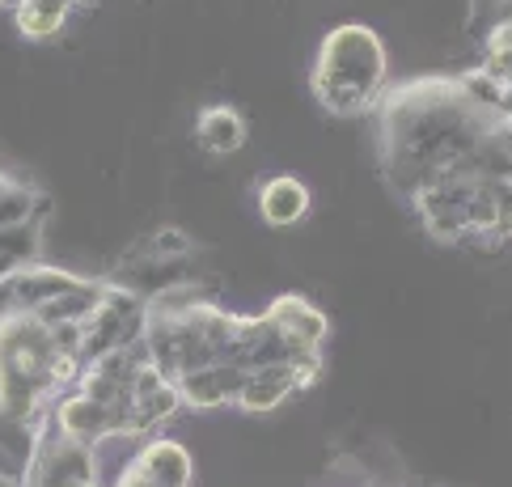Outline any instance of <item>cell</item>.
<instances>
[{
  "label": "cell",
  "instance_id": "obj_1",
  "mask_svg": "<svg viewBox=\"0 0 512 487\" xmlns=\"http://www.w3.org/2000/svg\"><path fill=\"white\" fill-rule=\"evenodd\" d=\"M496 111L479 106L462 81H415L402 85L381 102L377 136H381V170L398 195L428 187L432 178L453 170L479 144Z\"/></svg>",
  "mask_w": 512,
  "mask_h": 487
},
{
  "label": "cell",
  "instance_id": "obj_16",
  "mask_svg": "<svg viewBox=\"0 0 512 487\" xmlns=\"http://www.w3.org/2000/svg\"><path fill=\"white\" fill-rule=\"evenodd\" d=\"M496 9H500L496 22H512V0H496Z\"/></svg>",
  "mask_w": 512,
  "mask_h": 487
},
{
  "label": "cell",
  "instance_id": "obj_11",
  "mask_svg": "<svg viewBox=\"0 0 512 487\" xmlns=\"http://www.w3.org/2000/svg\"><path fill=\"white\" fill-rule=\"evenodd\" d=\"M195 132H199V140H204L208 153H221V157L237 153L246 144V123H242V115H237L233 106H208V111L199 115Z\"/></svg>",
  "mask_w": 512,
  "mask_h": 487
},
{
  "label": "cell",
  "instance_id": "obj_8",
  "mask_svg": "<svg viewBox=\"0 0 512 487\" xmlns=\"http://www.w3.org/2000/svg\"><path fill=\"white\" fill-rule=\"evenodd\" d=\"M132 462H136V471L149 479V483H157V487H187L191 483V471H195L191 454L182 445H174V441L144 445Z\"/></svg>",
  "mask_w": 512,
  "mask_h": 487
},
{
  "label": "cell",
  "instance_id": "obj_10",
  "mask_svg": "<svg viewBox=\"0 0 512 487\" xmlns=\"http://www.w3.org/2000/svg\"><path fill=\"white\" fill-rule=\"evenodd\" d=\"M267 318L276 322L280 331H288V335L305 339V344L322 348V339H326V318L318 314V305H309L305 297H292V293H288V297H280V301H271Z\"/></svg>",
  "mask_w": 512,
  "mask_h": 487
},
{
  "label": "cell",
  "instance_id": "obj_6",
  "mask_svg": "<svg viewBox=\"0 0 512 487\" xmlns=\"http://www.w3.org/2000/svg\"><path fill=\"white\" fill-rule=\"evenodd\" d=\"M68 288H77V276L60 272V267H39L30 263L22 272H13V310H43L47 301L64 297Z\"/></svg>",
  "mask_w": 512,
  "mask_h": 487
},
{
  "label": "cell",
  "instance_id": "obj_12",
  "mask_svg": "<svg viewBox=\"0 0 512 487\" xmlns=\"http://www.w3.org/2000/svg\"><path fill=\"white\" fill-rule=\"evenodd\" d=\"M72 9H77L72 0H17L13 5L17 30H22L26 39H51V34L68 22Z\"/></svg>",
  "mask_w": 512,
  "mask_h": 487
},
{
  "label": "cell",
  "instance_id": "obj_17",
  "mask_svg": "<svg viewBox=\"0 0 512 487\" xmlns=\"http://www.w3.org/2000/svg\"><path fill=\"white\" fill-rule=\"evenodd\" d=\"M17 5V0H0V9H13Z\"/></svg>",
  "mask_w": 512,
  "mask_h": 487
},
{
  "label": "cell",
  "instance_id": "obj_7",
  "mask_svg": "<svg viewBox=\"0 0 512 487\" xmlns=\"http://www.w3.org/2000/svg\"><path fill=\"white\" fill-rule=\"evenodd\" d=\"M259 212H263L267 225H297L309 212V187L297 174L267 178V183L259 187Z\"/></svg>",
  "mask_w": 512,
  "mask_h": 487
},
{
  "label": "cell",
  "instance_id": "obj_18",
  "mask_svg": "<svg viewBox=\"0 0 512 487\" xmlns=\"http://www.w3.org/2000/svg\"><path fill=\"white\" fill-rule=\"evenodd\" d=\"M5 187H9V178H5V174H0V191H5Z\"/></svg>",
  "mask_w": 512,
  "mask_h": 487
},
{
  "label": "cell",
  "instance_id": "obj_5",
  "mask_svg": "<svg viewBox=\"0 0 512 487\" xmlns=\"http://www.w3.org/2000/svg\"><path fill=\"white\" fill-rule=\"evenodd\" d=\"M292 390H297L292 365H263V369H250L242 394H237V407H242L246 416H263V411H276Z\"/></svg>",
  "mask_w": 512,
  "mask_h": 487
},
{
  "label": "cell",
  "instance_id": "obj_13",
  "mask_svg": "<svg viewBox=\"0 0 512 487\" xmlns=\"http://www.w3.org/2000/svg\"><path fill=\"white\" fill-rule=\"evenodd\" d=\"M47 195H39L26 183H13L0 191V229H13V225H26V221H47Z\"/></svg>",
  "mask_w": 512,
  "mask_h": 487
},
{
  "label": "cell",
  "instance_id": "obj_4",
  "mask_svg": "<svg viewBox=\"0 0 512 487\" xmlns=\"http://www.w3.org/2000/svg\"><path fill=\"white\" fill-rule=\"evenodd\" d=\"M51 424H56L72 441L98 445V441H106L115 432V411L77 390V394H60L56 399V407H51Z\"/></svg>",
  "mask_w": 512,
  "mask_h": 487
},
{
  "label": "cell",
  "instance_id": "obj_2",
  "mask_svg": "<svg viewBox=\"0 0 512 487\" xmlns=\"http://www.w3.org/2000/svg\"><path fill=\"white\" fill-rule=\"evenodd\" d=\"M386 85V47L369 26H339L322 39L314 64V94L331 115H364Z\"/></svg>",
  "mask_w": 512,
  "mask_h": 487
},
{
  "label": "cell",
  "instance_id": "obj_9",
  "mask_svg": "<svg viewBox=\"0 0 512 487\" xmlns=\"http://www.w3.org/2000/svg\"><path fill=\"white\" fill-rule=\"evenodd\" d=\"M102 301H106V284L102 280H77V288H68L64 297L56 301H47L43 310H34L47 327H60V322H89L98 310H102Z\"/></svg>",
  "mask_w": 512,
  "mask_h": 487
},
{
  "label": "cell",
  "instance_id": "obj_3",
  "mask_svg": "<svg viewBox=\"0 0 512 487\" xmlns=\"http://www.w3.org/2000/svg\"><path fill=\"white\" fill-rule=\"evenodd\" d=\"M246 373L242 365H229V360H216V365H204V369H191V373H182L178 377V394H182V403L187 407H229L237 403V394H242L246 386Z\"/></svg>",
  "mask_w": 512,
  "mask_h": 487
},
{
  "label": "cell",
  "instance_id": "obj_14",
  "mask_svg": "<svg viewBox=\"0 0 512 487\" xmlns=\"http://www.w3.org/2000/svg\"><path fill=\"white\" fill-rule=\"evenodd\" d=\"M144 250H149V259L157 263H182L195 250L191 242V233H182V229H157L149 242H144Z\"/></svg>",
  "mask_w": 512,
  "mask_h": 487
},
{
  "label": "cell",
  "instance_id": "obj_15",
  "mask_svg": "<svg viewBox=\"0 0 512 487\" xmlns=\"http://www.w3.org/2000/svg\"><path fill=\"white\" fill-rule=\"evenodd\" d=\"M496 191V238H512V183H491Z\"/></svg>",
  "mask_w": 512,
  "mask_h": 487
}]
</instances>
